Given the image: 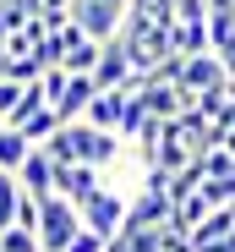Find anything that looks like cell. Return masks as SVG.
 I'll list each match as a JSON object with an SVG mask.
<instances>
[{
	"instance_id": "obj_1",
	"label": "cell",
	"mask_w": 235,
	"mask_h": 252,
	"mask_svg": "<svg viewBox=\"0 0 235 252\" xmlns=\"http://www.w3.org/2000/svg\"><path fill=\"white\" fill-rule=\"evenodd\" d=\"M77 230H82V214H77L71 197L55 192V197L38 203V247H44V252H66Z\"/></svg>"
},
{
	"instance_id": "obj_2",
	"label": "cell",
	"mask_w": 235,
	"mask_h": 252,
	"mask_svg": "<svg viewBox=\"0 0 235 252\" xmlns=\"http://www.w3.org/2000/svg\"><path fill=\"white\" fill-rule=\"evenodd\" d=\"M126 208H131V197H121L115 187H99L77 214H82V230H93V236H104V241H115L126 230Z\"/></svg>"
},
{
	"instance_id": "obj_3",
	"label": "cell",
	"mask_w": 235,
	"mask_h": 252,
	"mask_svg": "<svg viewBox=\"0 0 235 252\" xmlns=\"http://www.w3.org/2000/svg\"><path fill=\"white\" fill-rule=\"evenodd\" d=\"M71 22L82 28L93 44H109L126 22V0H71Z\"/></svg>"
},
{
	"instance_id": "obj_4",
	"label": "cell",
	"mask_w": 235,
	"mask_h": 252,
	"mask_svg": "<svg viewBox=\"0 0 235 252\" xmlns=\"http://www.w3.org/2000/svg\"><path fill=\"white\" fill-rule=\"evenodd\" d=\"M181 88L191 99H208V94H224L230 88V71L219 55H197V61H186V77H181Z\"/></svg>"
},
{
	"instance_id": "obj_5",
	"label": "cell",
	"mask_w": 235,
	"mask_h": 252,
	"mask_svg": "<svg viewBox=\"0 0 235 252\" xmlns=\"http://www.w3.org/2000/svg\"><path fill=\"white\" fill-rule=\"evenodd\" d=\"M99 187H104V170H93V164H55V192L71 197L77 208H82Z\"/></svg>"
},
{
	"instance_id": "obj_6",
	"label": "cell",
	"mask_w": 235,
	"mask_h": 252,
	"mask_svg": "<svg viewBox=\"0 0 235 252\" xmlns=\"http://www.w3.org/2000/svg\"><path fill=\"white\" fill-rule=\"evenodd\" d=\"M137 71H131V55H126V44H121V33L109 38V44L99 50V66H93V82L99 88H126Z\"/></svg>"
},
{
	"instance_id": "obj_7",
	"label": "cell",
	"mask_w": 235,
	"mask_h": 252,
	"mask_svg": "<svg viewBox=\"0 0 235 252\" xmlns=\"http://www.w3.org/2000/svg\"><path fill=\"white\" fill-rule=\"evenodd\" d=\"M17 181H22V192H27V197H38V203H44V197H55V159H50L44 148H33V154L22 159Z\"/></svg>"
},
{
	"instance_id": "obj_8",
	"label": "cell",
	"mask_w": 235,
	"mask_h": 252,
	"mask_svg": "<svg viewBox=\"0 0 235 252\" xmlns=\"http://www.w3.org/2000/svg\"><path fill=\"white\" fill-rule=\"evenodd\" d=\"M121 115H126V88H99V99L88 104V126H99V132H115L121 137Z\"/></svg>"
},
{
	"instance_id": "obj_9",
	"label": "cell",
	"mask_w": 235,
	"mask_h": 252,
	"mask_svg": "<svg viewBox=\"0 0 235 252\" xmlns=\"http://www.w3.org/2000/svg\"><path fill=\"white\" fill-rule=\"evenodd\" d=\"M170 55H181V61H197V55H213V38H208V22H175V28H170Z\"/></svg>"
},
{
	"instance_id": "obj_10",
	"label": "cell",
	"mask_w": 235,
	"mask_h": 252,
	"mask_svg": "<svg viewBox=\"0 0 235 252\" xmlns=\"http://www.w3.org/2000/svg\"><path fill=\"white\" fill-rule=\"evenodd\" d=\"M93 99H99V82H93V77H71L66 94H60V104H55V115H60V121H82Z\"/></svg>"
},
{
	"instance_id": "obj_11",
	"label": "cell",
	"mask_w": 235,
	"mask_h": 252,
	"mask_svg": "<svg viewBox=\"0 0 235 252\" xmlns=\"http://www.w3.org/2000/svg\"><path fill=\"white\" fill-rule=\"evenodd\" d=\"M60 126H66V121H60V115H55L50 104H44V110H33V115H22V121H17V132H22V137H27L33 148H44V143H50V137L60 132Z\"/></svg>"
},
{
	"instance_id": "obj_12",
	"label": "cell",
	"mask_w": 235,
	"mask_h": 252,
	"mask_svg": "<svg viewBox=\"0 0 235 252\" xmlns=\"http://www.w3.org/2000/svg\"><path fill=\"white\" fill-rule=\"evenodd\" d=\"M27 154H33V143L17 132V126H6V132H0V170H11V176H17Z\"/></svg>"
},
{
	"instance_id": "obj_13",
	"label": "cell",
	"mask_w": 235,
	"mask_h": 252,
	"mask_svg": "<svg viewBox=\"0 0 235 252\" xmlns=\"http://www.w3.org/2000/svg\"><path fill=\"white\" fill-rule=\"evenodd\" d=\"M17 203H22V181L11 170H0V230L17 225Z\"/></svg>"
},
{
	"instance_id": "obj_14",
	"label": "cell",
	"mask_w": 235,
	"mask_h": 252,
	"mask_svg": "<svg viewBox=\"0 0 235 252\" xmlns=\"http://www.w3.org/2000/svg\"><path fill=\"white\" fill-rule=\"evenodd\" d=\"M203 181H235V159H230L224 148L203 154Z\"/></svg>"
},
{
	"instance_id": "obj_15",
	"label": "cell",
	"mask_w": 235,
	"mask_h": 252,
	"mask_svg": "<svg viewBox=\"0 0 235 252\" xmlns=\"http://www.w3.org/2000/svg\"><path fill=\"white\" fill-rule=\"evenodd\" d=\"M22 94H27L22 82H11V77H0V121H6V126L17 121V110H22Z\"/></svg>"
},
{
	"instance_id": "obj_16",
	"label": "cell",
	"mask_w": 235,
	"mask_h": 252,
	"mask_svg": "<svg viewBox=\"0 0 235 252\" xmlns=\"http://www.w3.org/2000/svg\"><path fill=\"white\" fill-rule=\"evenodd\" d=\"M0 252H44V247H38V230H0Z\"/></svg>"
},
{
	"instance_id": "obj_17",
	"label": "cell",
	"mask_w": 235,
	"mask_h": 252,
	"mask_svg": "<svg viewBox=\"0 0 235 252\" xmlns=\"http://www.w3.org/2000/svg\"><path fill=\"white\" fill-rule=\"evenodd\" d=\"M66 82H71V71H60V66H50L44 77H38V88H44V99H50V110L60 104V94H66Z\"/></svg>"
},
{
	"instance_id": "obj_18",
	"label": "cell",
	"mask_w": 235,
	"mask_h": 252,
	"mask_svg": "<svg viewBox=\"0 0 235 252\" xmlns=\"http://www.w3.org/2000/svg\"><path fill=\"white\" fill-rule=\"evenodd\" d=\"M17 230H38V197H27V192L17 203Z\"/></svg>"
},
{
	"instance_id": "obj_19",
	"label": "cell",
	"mask_w": 235,
	"mask_h": 252,
	"mask_svg": "<svg viewBox=\"0 0 235 252\" xmlns=\"http://www.w3.org/2000/svg\"><path fill=\"white\" fill-rule=\"evenodd\" d=\"M66 252H109V241H104V236H93V230H77Z\"/></svg>"
},
{
	"instance_id": "obj_20",
	"label": "cell",
	"mask_w": 235,
	"mask_h": 252,
	"mask_svg": "<svg viewBox=\"0 0 235 252\" xmlns=\"http://www.w3.org/2000/svg\"><path fill=\"white\" fill-rule=\"evenodd\" d=\"M0 77H6V44H0Z\"/></svg>"
},
{
	"instance_id": "obj_21",
	"label": "cell",
	"mask_w": 235,
	"mask_h": 252,
	"mask_svg": "<svg viewBox=\"0 0 235 252\" xmlns=\"http://www.w3.org/2000/svg\"><path fill=\"white\" fill-rule=\"evenodd\" d=\"M0 132H6V121H0Z\"/></svg>"
}]
</instances>
